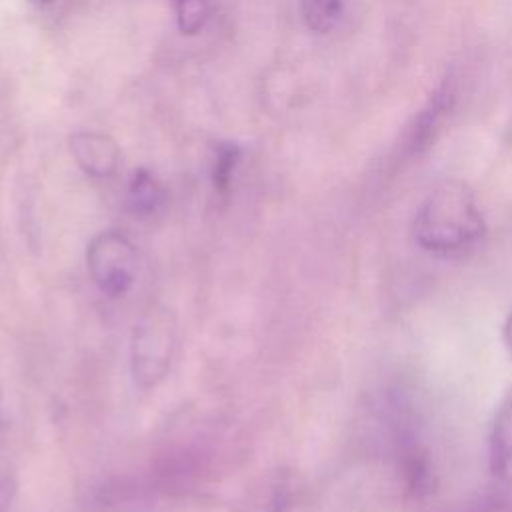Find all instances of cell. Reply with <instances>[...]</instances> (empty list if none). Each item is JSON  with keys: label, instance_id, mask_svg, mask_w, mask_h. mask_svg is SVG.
Listing matches in <instances>:
<instances>
[{"label": "cell", "instance_id": "4", "mask_svg": "<svg viewBox=\"0 0 512 512\" xmlns=\"http://www.w3.org/2000/svg\"><path fill=\"white\" fill-rule=\"evenodd\" d=\"M70 152L76 164L92 178H110L120 160V150L116 142L102 132H76L70 136Z\"/></svg>", "mask_w": 512, "mask_h": 512}, {"label": "cell", "instance_id": "13", "mask_svg": "<svg viewBox=\"0 0 512 512\" xmlns=\"http://www.w3.org/2000/svg\"><path fill=\"white\" fill-rule=\"evenodd\" d=\"M4 408H2V388H0V444H2V438H4Z\"/></svg>", "mask_w": 512, "mask_h": 512}, {"label": "cell", "instance_id": "14", "mask_svg": "<svg viewBox=\"0 0 512 512\" xmlns=\"http://www.w3.org/2000/svg\"><path fill=\"white\" fill-rule=\"evenodd\" d=\"M28 2H30L32 6H38V8H40V6H48L52 0H28Z\"/></svg>", "mask_w": 512, "mask_h": 512}, {"label": "cell", "instance_id": "12", "mask_svg": "<svg viewBox=\"0 0 512 512\" xmlns=\"http://www.w3.org/2000/svg\"><path fill=\"white\" fill-rule=\"evenodd\" d=\"M504 338H506V344H508V350L512 354V314L508 316L506 320V326H504Z\"/></svg>", "mask_w": 512, "mask_h": 512}, {"label": "cell", "instance_id": "11", "mask_svg": "<svg viewBox=\"0 0 512 512\" xmlns=\"http://www.w3.org/2000/svg\"><path fill=\"white\" fill-rule=\"evenodd\" d=\"M16 478L10 474L0 476V512H10L12 502L16 498Z\"/></svg>", "mask_w": 512, "mask_h": 512}, {"label": "cell", "instance_id": "5", "mask_svg": "<svg viewBox=\"0 0 512 512\" xmlns=\"http://www.w3.org/2000/svg\"><path fill=\"white\" fill-rule=\"evenodd\" d=\"M152 498L146 486L128 476L104 480L94 488L90 512H150Z\"/></svg>", "mask_w": 512, "mask_h": 512}, {"label": "cell", "instance_id": "7", "mask_svg": "<svg viewBox=\"0 0 512 512\" xmlns=\"http://www.w3.org/2000/svg\"><path fill=\"white\" fill-rule=\"evenodd\" d=\"M164 204L162 184L144 168H138L128 184L126 208L138 218L152 216Z\"/></svg>", "mask_w": 512, "mask_h": 512}, {"label": "cell", "instance_id": "3", "mask_svg": "<svg viewBox=\"0 0 512 512\" xmlns=\"http://www.w3.org/2000/svg\"><path fill=\"white\" fill-rule=\"evenodd\" d=\"M86 264L94 284L108 296L126 294L138 274L136 248L116 230L100 232L90 240Z\"/></svg>", "mask_w": 512, "mask_h": 512}, {"label": "cell", "instance_id": "10", "mask_svg": "<svg viewBox=\"0 0 512 512\" xmlns=\"http://www.w3.org/2000/svg\"><path fill=\"white\" fill-rule=\"evenodd\" d=\"M240 160V148L234 142H218L214 144V158H212V182L220 194H226L232 172Z\"/></svg>", "mask_w": 512, "mask_h": 512}, {"label": "cell", "instance_id": "2", "mask_svg": "<svg viewBox=\"0 0 512 512\" xmlns=\"http://www.w3.org/2000/svg\"><path fill=\"white\" fill-rule=\"evenodd\" d=\"M178 344L176 316L164 306L148 308L130 336V372L138 388H156L170 372Z\"/></svg>", "mask_w": 512, "mask_h": 512}, {"label": "cell", "instance_id": "9", "mask_svg": "<svg viewBox=\"0 0 512 512\" xmlns=\"http://www.w3.org/2000/svg\"><path fill=\"white\" fill-rule=\"evenodd\" d=\"M178 30L186 36L198 34L212 14L210 0H172Z\"/></svg>", "mask_w": 512, "mask_h": 512}, {"label": "cell", "instance_id": "1", "mask_svg": "<svg viewBox=\"0 0 512 512\" xmlns=\"http://www.w3.org/2000/svg\"><path fill=\"white\" fill-rule=\"evenodd\" d=\"M484 232L486 222L472 190L456 180L438 184L412 220L416 244L440 256L464 254L482 240Z\"/></svg>", "mask_w": 512, "mask_h": 512}, {"label": "cell", "instance_id": "6", "mask_svg": "<svg viewBox=\"0 0 512 512\" xmlns=\"http://www.w3.org/2000/svg\"><path fill=\"white\" fill-rule=\"evenodd\" d=\"M490 468L498 486L512 492V396L500 406L492 424Z\"/></svg>", "mask_w": 512, "mask_h": 512}, {"label": "cell", "instance_id": "8", "mask_svg": "<svg viewBox=\"0 0 512 512\" xmlns=\"http://www.w3.org/2000/svg\"><path fill=\"white\" fill-rule=\"evenodd\" d=\"M346 8V0H302V16L312 32H332Z\"/></svg>", "mask_w": 512, "mask_h": 512}]
</instances>
